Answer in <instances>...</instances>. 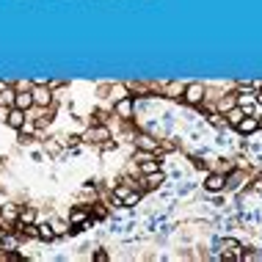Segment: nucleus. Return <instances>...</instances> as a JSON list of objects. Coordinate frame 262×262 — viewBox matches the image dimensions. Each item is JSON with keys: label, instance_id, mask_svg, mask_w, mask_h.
<instances>
[{"label": "nucleus", "instance_id": "19", "mask_svg": "<svg viewBox=\"0 0 262 262\" xmlns=\"http://www.w3.org/2000/svg\"><path fill=\"white\" fill-rule=\"evenodd\" d=\"M257 102H260V105H262V94H260V97H257Z\"/></svg>", "mask_w": 262, "mask_h": 262}, {"label": "nucleus", "instance_id": "13", "mask_svg": "<svg viewBox=\"0 0 262 262\" xmlns=\"http://www.w3.org/2000/svg\"><path fill=\"white\" fill-rule=\"evenodd\" d=\"M36 237H41V240H53L55 232H53V227H36Z\"/></svg>", "mask_w": 262, "mask_h": 262}, {"label": "nucleus", "instance_id": "7", "mask_svg": "<svg viewBox=\"0 0 262 262\" xmlns=\"http://www.w3.org/2000/svg\"><path fill=\"white\" fill-rule=\"evenodd\" d=\"M204 185H207V191H224V185H227V179L221 177V174H210Z\"/></svg>", "mask_w": 262, "mask_h": 262}, {"label": "nucleus", "instance_id": "18", "mask_svg": "<svg viewBox=\"0 0 262 262\" xmlns=\"http://www.w3.org/2000/svg\"><path fill=\"white\" fill-rule=\"evenodd\" d=\"M229 124H237V122H240V119H243V113H240V110H229Z\"/></svg>", "mask_w": 262, "mask_h": 262}, {"label": "nucleus", "instance_id": "9", "mask_svg": "<svg viewBox=\"0 0 262 262\" xmlns=\"http://www.w3.org/2000/svg\"><path fill=\"white\" fill-rule=\"evenodd\" d=\"M144 182H146V188H158L160 182H163V171H160V168H158V171L146 174V179H144Z\"/></svg>", "mask_w": 262, "mask_h": 262}, {"label": "nucleus", "instance_id": "8", "mask_svg": "<svg viewBox=\"0 0 262 262\" xmlns=\"http://www.w3.org/2000/svg\"><path fill=\"white\" fill-rule=\"evenodd\" d=\"M234 127H237V130H240V132H246V135H248V132H254L257 127H260V122H257V119H251V116H248V119H240V122L234 124Z\"/></svg>", "mask_w": 262, "mask_h": 262}, {"label": "nucleus", "instance_id": "2", "mask_svg": "<svg viewBox=\"0 0 262 262\" xmlns=\"http://www.w3.org/2000/svg\"><path fill=\"white\" fill-rule=\"evenodd\" d=\"M6 122H8V127H14V130H22V127H25V110L11 108L6 113Z\"/></svg>", "mask_w": 262, "mask_h": 262}, {"label": "nucleus", "instance_id": "1", "mask_svg": "<svg viewBox=\"0 0 262 262\" xmlns=\"http://www.w3.org/2000/svg\"><path fill=\"white\" fill-rule=\"evenodd\" d=\"M185 102L188 105H201V99H204V89H201L199 83H191V86H185Z\"/></svg>", "mask_w": 262, "mask_h": 262}, {"label": "nucleus", "instance_id": "5", "mask_svg": "<svg viewBox=\"0 0 262 262\" xmlns=\"http://www.w3.org/2000/svg\"><path fill=\"white\" fill-rule=\"evenodd\" d=\"M69 227H89V213L80 210V207L72 210V213H69Z\"/></svg>", "mask_w": 262, "mask_h": 262}, {"label": "nucleus", "instance_id": "6", "mask_svg": "<svg viewBox=\"0 0 262 262\" xmlns=\"http://www.w3.org/2000/svg\"><path fill=\"white\" fill-rule=\"evenodd\" d=\"M31 94H33V105H50V102H53L50 89H33Z\"/></svg>", "mask_w": 262, "mask_h": 262}, {"label": "nucleus", "instance_id": "17", "mask_svg": "<svg viewBox=\"0 0 262 262\" xmlns=\"http://www.w3.org/2000/svg\"><path fill=\"white\" fill-rule=\"evenodd\" d=\"M141 171H144V174L158 171V163H155V160H144V163H141Z\"/></svg>", "mask_w": 262, "mask_h": 262}, {"label": "nucleus", "instance_id": "10", "mask_svg": "<svg viewBox=\"0 0 262 262\" xmlns=\"http://www.w3.org/2000/svg\"><path fill=\"white\" fill-rule=\"evenodd\" d=\"M83 138H86V141H102V138H108V130H105V127H97V130H89Z\"/></svg>", "mask_w": 262, "mask_h": 262}, {"label": "nucleus", "instance_id": "12", "mask_svg": "<svg viewBox=\"0 0 262 262\" xmlns=\"http://www.w3.org/2000/svg\"><path fill=\"white\" fill-rule=\"evenodd\" d=\"M138 141V146H141V149H146V152H152V149H158V144H155V141H152L149 135H138L135 138Z\"/></svg>", "mask_w": 262, "mask_h": 262}, {"label": "nucleus", "instance_id": "14", "mask_svg": "<svg viewBox=\"0 0 262 262\" xmlns=\"http://www.w3.org/2000/svg\"><path fill=\"white\" fill-rule=\"evenodd\" d=\"M116 110L122 113V116H130V113H132V102H130V99H122V102L116 105Z\"/></svg>", "mask_w": 262, "mask_h": 262}, {"label": "nucleus", "instance_id": "3", "mask_svg": "<svg viewBox=\"0 0 262 262\" xmlns=\"http://www.w3.org/2000/svg\"><path fill=\"white\" fill-rule=\"evenodd\" d=\"M221 251H224V257H232V260H240V243L237 240H221Z\"/></svg>", "mask_w": 262, "mask_h": 262}, {"label": "nucleus", "instance_id": "16", "mask_svg": "<svg viewBox=\"0 0 262 262\" xmlns=\"http://www.w3.org/2000/svg\"><path fill=\"white\" fill-rule=\"evenodd\" d=\"M50 227H53L55 237H58V234H66V232H69V227H66V224H64V221H53V224H50Z\"/></svg>", "mask_w": 262, "mask_h": 262}, {"label": "nucleus", "instance_id": "4", "mask_svg": "<svg viewBox=\"0 0 262 262\" xmlns=\"http://www.w3.org/2000/svg\"><path fill=\"white\" fill-rule=\"evenodd\" d=\"M14 108H20V110L33 108V94H31V91H20V94H14Z\"/></svg>", "mask_w": 262, "mask_h": 262}, {"label": "nucleus", "instance_id": "11", "mask_svg": "<svg viewBox=\"0 0 262 262\" xmlns=\"http://www.w3.org/2000/svg\"><path fill=\"white\" fill-rule=\"evenodd\" d=\"M20 224H36V210L33 207H25L20 213Z\"/></svg>", "mask_w": 262, "mask_h": 262}, {"label": "nucleus", "instance_id": "15", "mask_svg": "<svg viewBox=\"0 0 262 262\" xmlns=\"http://www.w3.org/2000/svg\"><path fill=\"white\" fill-rule=\"evenodd\" d=\"M138 201H141V196H138V193H132V191H130V193H127V196H124V199H122V204H124V207H135Z\"/></svg>", "mask_w": 262, "mask_h": 262}]
</instances>
